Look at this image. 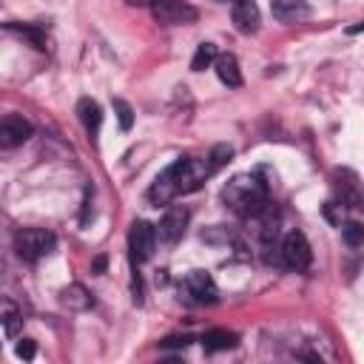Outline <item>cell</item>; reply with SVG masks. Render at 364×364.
I'll use <instances>...</instances> for the list:
<instances>
[{
	"label": "cell",
	"mask_w": 364,
	"mask_h": 364,
	"mask_svg": "<svg viewBox=\"0 0 364 364\" xmlns=\"http://www.w3.org/2000/svg\"><path fill=\"white\" fill-rule=\"evenodd\" d=\"M225 205L239 216H259L267 208V182H262L256 173H239L222 188Z\"/></svg>",
	"instance_id": "cell-1"
},
{
	"label": "cell",
	"mask_w": 364,
	"mask_h": 364,
	"mask_svg": "<svg viewBox=\"0 0 364 364\" xmlns=\"http://www.w3.org/2000/svg\"><path fill=\"white\" fill-rule=\"evenodd\" d=\"M57 239L51 230H43V228H23L17 236H14V250L23 262H37L43 256H48L54 250Z\"/></svg>",
	"instance_id": "cell-2"
},
{
	"label": "cell",
	"mask_w": 364,
	"mask_h": 364,
	"mask_svg": "<svg viewBox=\"0 0 364 364\" xmlns=\"http://www.w3.org/2000/svg\"><path fill=\"white\" fill-rule=\"evenodd\" d=\"M282 262H284V267H290V270H296V273H301V270H307L310 267V262H313V250H310V242L304 239V233L301 230H290L287 236H284V242H282Z\"/></svg>",
	"instance_id": "cell-3"
},
{
	"label": "cell",
	"mask_w": 364,
	"mask_h": 364,
	"mask_svg": "<svg viewBox=\"0 0 364 364\" xmlns=\"http://www.w3.org/2000/svg\"><path fill=\"white\" fill-rule=\"evenodd\" d=\"M154 245H156V228L142 222V219H136L131 225V230H128V250H131L134 267L154 256Z\"/></svg>",
	"instance_id": "cell-4"
},
{
	"label": "cell",
	"mask_w": 364,
	"mask_h": 364,
	"mask_svg": "<svg viewBox=\"0 0 364 364\" xmlns=\"http://www.w3.org/2000/svg\"><path fill=\"white\" fill-rule=\"evenodd\" d=\"M185 159V156H182ZM182 159H176L173 165H168L156 179L154 185L148 188V199L154 205H168L173 196H179V173H182Z\"/></svg>",
	"instance_id": "cell-5"
},
{
	"label": "cell",
	"mask_w": 364,
	"mask_h": 364,
	"mask_svg": "<svg viewBox=\"0 0 364 364\" xmlns=\"http://www.w3.org/2000/svg\"><path fill=\"white\" fill-rule=\"evenodd\" d=\"M151 11H154V20L162 26H188L199 17V11L185 0H159Z\"/></svg>",
	"instance_id": "cell-6"
},
{
	"label": "cell",
	"mask_w": 364,
	"mask_h": 364,
	"mask_svg": "<svg viewBox=\"0 0 364 364\" xmlns=\"http://www.w3.org/2000/svg\"><path fill=\"white\" fill-rule=\"evenodd\" d=\"M31 122L20 114H3L0 117V148H17L31 136Z\"/></svg>",
	"instance_id": "cell-7"
},
{
	"label": "cell",
	"mask_w": 364,
	"mask_h": 364,
	"mask_svg": "<svg viewBox=\"0 0 364 364\" xmlns=\"http://www.w3.org/2000/svg\"><path fill=\"white\" fill-rule=\"evenodd\" d=\"M188 219H191L188 208H182V205H173V208H168V210H165V216L159 219V230H156V236H159L162 242H168V245L179 242V239L185 236Z\"/></svg>",
	"instance_id": "cell-8"
},
{
	"label": "cell",
	"mask_w": 364,
	"mask_h": 364,
	"mask_svg": "<svg viewBox=\"0 0 364 364\" xmlns=\"http://www.w3.org/2000/svg\"><path fill=\"white\" fill-rule=\"evenodd\" d=\"M210 173H213V171H210L208 159H191V156H185V159H182V173H179V193L196 191Z\"/></svg>",
	"instance_id": "cell-9"
},
{
	"label": "cell",
	"mask_w": 364,
	"mask_h": 364,
	"mask_svg": "<svg viewBox=\"0 0 364 364\" xmlns=\"http://www.w3.org/2000/svg\"><path fill=\"white\" fill-rule=\"evenodd\" d=\"M185 287H188V293L199 301V304H213L216 301V284H213V279H210V273L208 270H191L188 276H185Z\"/></svg>",
	"instance_id": "cell-10"
},
{
	"label": "cell",
	"mask_w": 364,
	"mask_h": 364,
	"mask_svg": "<svg viewBox=\"0 0 364 364\" xmlns=\"http://www.w3.org/2000/svg\"><path fill=\"white\" fill-rule=\"evenodd\" d=\"M230 17H233L236 31L253 34V31L259 28V6H256V0H233Z\"/></svg>",
	"instance_id": "cell-11"
},
{
	"label": "cell",
	"mask_w": 364,
	"mask_h": 364,
	"mask_svg": "<svg viewBox=\"0 0 364 364\" xmlns=\"http://www.w3.org/2000/svg\"><path fill=\"white\" fill-rule=\"evenodd\" d=\"M60 301H63V307L77 310V313H82V310L94 307V296H91V293H88V287H85V284H80V282H74V284L63 287V290H60Z\"/></svg>",
	"instance_id": "cell-12"
},
{
	"label": "cell",
	"mask_w": 364,
	"mask_h": 364,
	"mask_svg": "<svg viewBox=\"0 0 364 364\" xmlns=\"http://www.w3.org/2000/svg\"><path fill=\"white\" fill-rule=\"evenodd\" d=\"M213 68H216V77L228 85V88H239L242 85V71H239V60L233 54H216L213 60Z\"/></svg>",
	"instance_id": "cell-13"
},
{
	"label": "cell",
	"mask_w": 364,
	"mask_h": 364,
	"mask_svg": "<svg viewBox=\"0 0 364 364\" xmlns=\"http://www.w3.org/2000/svg\"><path fill=\"white\" fill-rule=\"evenodd\" d=\"M270 11L276 20L282 23H293V20H301L307 17V3L304 0H270Z\"/></svg>",
	"instance_id": "cell-14"
},
{
	"label": "cell",
	"mask_w": 364,
	"mask_h": 364,
	"mask_svg": "<svg viewBox=\"0 0 364 364\" xmlns=\"http://www.w3.org/2000/svg\"><path fill=\"white\" fill-rule=\"evenodd\" d=\"M77 117H80L82 128H85L91 136H97V131H100V125H102V111H100V105H97L91 97H82V100L77 102Z\"/></svg>",
	"instance_id": "cell-15"
},
{
	"label": "cell",
	"mask_w": 364,
	"mask_h": 364,
	"mask_svg": "<svg viewBox=\"0 0 364 364\" xmlns=\"http://www.w3.org/2000/svg\"><path fill=\"white\" fill-rule=\"evenodd\" d=\"M236 341H239V336L230 333V330H208V333L202 336V344H205L208 353L230 350V347H236Z\"/></svg>",
	"instance_id": "cell-16"
},
{
	"label": "cell",
	"mask_w": 364,
	"mask_h": 364,
	"mask_svg": "<svg viewBox=\"0 0 364 364\" xmlns=\"http://www.w3.org/2000/svg\"><path fill=\"white\" fill-rule=\"evenodd\" d=\"M20 307L11 301V299H6V296H0V324L6 327V333L9 336H14L17 330H20Z\"/></svg>",
	"instance_id": "cell-17"
},
{
	"label": "cell",
	"mask_w": 364,
	"mask_h": 364,
	"mask_svg": "<svg viewBox=\"0 0 364 364\" xmlns=\"http://www.w3.org/2000/svg\"><path fill=\"white\" fill-rule=\"evenodd\" d=\"M213 60H216V46L213 43H199L196 46V54L191 60V68L193 71H205L208 65H213Z\"/></svg>",
	"instance_id": "cell-18"
},
{
	"label": "cell",
	"mask_w": 364,
	"mask_h": 364,
	"mask_svg": "<svg viewBox=\"0 0 364 364\" xmlns=\"http://www.w3.org/2000/svg\"><path fill=\"white\" fill-rule=\"evenodd\" d=\"M111 105H114V114H117L119 128H122V131H131V125H134V108H131L122 97H114Z\"/></svg>",
	"instance_id": "cell-19"
},
{
	"label": "cell",
	"mask_w": 364,
	"mask_h": 364,
	"mask_svg": "<svg viewBox=\"0 0 364 364\" xmlns=\"http://www.w3.org/2000/svg\"><path fill=\"white\" fill-rule=\"evenodd\" d=\"M230 156H233V148H230V145H225V142L213 145L210 154H208V165H210V171H219L222 165H228Z\"/></svg>",
	"instance_id": "cell-20"
},
{
	"label": "cell",
	"mask_w": 364,
	"mask_h": 364,
	"mask_svg": "<svg viewBox=\"0 0 364 364\" xmlns=\"http://www.w3.org/2000/svg\"><path fill=\"white\" fill-rule=\"evenodd\" d=\"M6 28H11V31H20V34H26L31 43H34V48H46V34L40 31V28H34V26H20V23H9Z\"/></svg>",
	"instance_id": "cell-21"
},
{
	"label": "cell",
	"mask_w": 364,
	"mask_h": 364,
	"mask_svg": "<svg viewBox=\"0 0 364 364\" xmlns=\"http://www.w3.org/2000/svg\"><path fill=\"white\" fill-rule=\"evenodd\" d=\"M341 236H344V242H347L350 247H358V245L364 242V228H361L358 222H347V225L341 228Z\"/></svg>",
	"instance_id": "cell-22"
},
{
	"label": "cell",
	"mask_w": 364,
	"mask_h": 364,
	"mask_svg": "<svg viewBox=\"0 0 364 364\" xmlns=\"http://www.w3.org/2000/svg\"><path fill=\"white\" fill-rule=\"evenodd\" d=\"M191 341H193L191 336H168V338H162L159 344H162L165 350H185Z\"/></svg>",
	"instance_id": "cell-23"
},
{
	"label": "cell",
	"mask_w": 364,
	"mask_h": 364,
	"mask_svg": "<svg viewBox=\"0 0 364 364\" xmlns=\"http://www.w3.org/2000/svg\"><path fill=\"white\" fill-rule=\"evenodd\" d=\"M14 353H17L20 358H34V353H37V344H34L31 338H20V341H17V347H14Z\"/></svg>",
	"instance_id": "cell-24"
},
{
	"label": "cell",
	"mask_w": 364,
	"mask_h": 364,
	"mask_svg": "<svg viewBox=\"0 0 364 364\" xmlns=\"http://www.w3.org/2000/svg\"><path fill=\"white\" fill-rule=\"evenodd\" d=\"M105 264H108V259H105V256H97V259L91 262V273H105Z\"/></svg>",
	"instance_id": "cell-25"
},
{
	"label": "cell",
	"mask_w": 364,
	"mask_h": 364,
	"mask_svg": "<svg viewBox=\"0 0 364 364\" xmlns=\"http://www.w3.org/2000/svg\"><path fill=\"white\" fill-rule=\"evenodd\" d=\"M128 3H131V6H148V9H154L159 0H128Z\"/></svg>",
	"instance_id": "cell-26"
},
{
	"label": "cell",
	"mask_w": 364,
	"mask_h": 364,
	"mask_svg": "<svg viewBox=\"0 0 364 364\" xmlns=\"http://www.w3.org/2000/svg\"><path fill=\"white\" fill-rule=\"evenodd\" d=\"M216 3H233V0H216Z\"/></svg>",
	"instance_id": "cell-27"
}]
</instances>
